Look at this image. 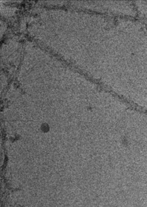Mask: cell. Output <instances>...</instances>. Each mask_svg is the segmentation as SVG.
<instances>
[{"label":"cell","mask_w":147,"mask_h":207,"mask_svg":"<svg viewBox=\"0 0 147 207\" xmlns=\"http://www.w3.org/2000/svg\"><path fill=\"white\" fill-rule=\"evenodd\" d=\"M41 129L44 132H47V131H49V129H50V127H49V126L47 124L44 123L41 126Z\"/></svg>","instance_id":"6da1fadb"}]
</instances>
